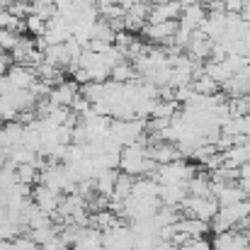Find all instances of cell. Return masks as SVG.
I'll return each instance as SVG.
<instances>
[{
    "instance_id": "obj_4",
    "label": "cell",
    "mask_w": 250,
    "mask_h": 250,
    "mask_svg": "<svg viewBox=\"0 0 250 250\" xmlns=\"http://www.w3.org/2000/svg\"><path fill=\"white\" fill-rule=\"evenodd\" d=\"M24 22H27V32L32 34V37H39V34H44L46 32V20L44 17H39V15H27L24 17Z\"/></svg>"
},
{
    "instance_id": "obj_7",
    "label": "cell",
    "mask_w": 250,
    "mask_h": 250,
    "mask_svg": "<svg viewBox=\"0 0 250 250\" xmlns=\"http://www.w3.org/2000/svg\"><path fill=\"white\" fill-rule=\"evenodd\" d=\"M241 7H243L241 0H229V2H226V10H231V12H233V10H241Z\"/></svg>"
},
{
    "instance_id": "obj_5",
    "label": "cell",
    "mask_w": 250,
    "mask_h": 250,
    "mask_svg": "<svg viewBox=\"0 0 250 250\" xmlns=\"http://www.w3.org/2000/svg\"><path fill=\"white\" fill-rule=\"evenodd\" d=\"M20 39H22V37H20L17 32L0 27V51H12V49L20 44Z\"/></svg>"
},
{
    "instance_id": "obj_6",
    "label": "cell",
    "mask_w": 250,
    "mask_h": 250,
    "mask_svg": "<svg viewBox=\"0 0 250 250\" xmlns=\"http://www.w3.org/2000/svg\"><path fill=\"white\" fill-rule=\"evenodd\" d=\"M12 246H15V250H42L39 248V243L32 241V238H15Z\"/></svg>"
},
{
    "instance_id": "obj_2",
    "label": "cell",
    "mask_w": 250,
    "mask_h": 250,
    "mask_svg": "<svg viewBox=\"0 0 250 250\" xmlns=\"http://www.w3.org/2000/svg\"><path fill=\"white\" fill-rule=\"evenodd\" d=\"M78 95H81V90H78V83H76V81H61L59 85L51 87L49 102H51L54 107H71Z\"/></svg>"
},
{
    "instance_id": "obj_1",
    "label": "cell",
    "mask_w": 250,
    "mask_h": 250,
    "mask_svg": "<svg viewBox=\"0 0 250 250\" xmlns=\"http://www.w3.org/2000/svg\"><path fill=\"white\" fill-rule=\"evenodd\" d=\"M5 78H7V83H10V87H12V90H24V87H32V85L39 81L37 68H32V66H22V63L10 66V71L5 73Z\"/></svg>"
},
{
    "instance_id": "obj_9",
    "label": "cell",
    "mask_w": 250,
    "mask_h": 250,
    "mask_svg": "<svg viewBox=\"0 0 250 250\" xmlns=\"http://www.w3.org/2000/svg\"><path fill=\"white\" fill-rule=\"evenodd\" d=\"M5 10H7V7H2V5H0V15H2V12H5Z\"/></svg>"
},
{
    "instance_id": "obj_3",
    "label": "cell",
    "mask_w": 250,
    "mask_h": 250,
    "mask_svg": "<svg viewBox=\"0 0 250 250\" xmlns=\"http://www.w3.org/2000/svg\"><path fill=\"white\" fill-rule=\"evenodd\" d=\"M17 177L22 185H34L37 180H42V172L34 163H24V166H17Z\"/></svg>"
},
{
    "instance_id": "obj_8",
    "label": "cell",
    "mask_w": 250,
    "mask_h": 250,
    "mask_svg": "<svg viewBox=\"0 0 250 250\" xmlns=\"http://www.w3.org/2000/svg\"><path fill=\"white\" fill-rule=\"evenodd\" d=\"M12 2H15V0H0V5H2V7H10Z\"/></svg>"
}]
</instances>
